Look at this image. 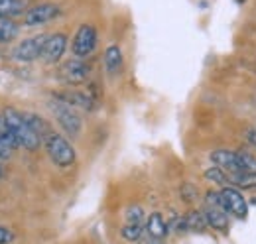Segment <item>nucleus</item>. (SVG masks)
<instances>
[{
	"label": "nucleus",
	"instance_id": "423d86ee",
	"mask_svg": "<svg viewBox=\"0 0 256 244\" xmlns=\"http://www.w3.org/2000/svg\"><path fill=\"white\" fill-rule=\"evenodd\" d=\"M96 46V30L93 24H81L79 30L73 36V44H71V52L77 60H85L93 54Z\"/></svg>",
	"mask_w": 256,
	"mask_h": 244
},
{
	"label": "nucleus",
	"instance_id": "9d476101",
	"mask_svg": "<svg viewBox=\"0 0 256 244\" xmlns=\"http://www.w3.org/2000/svg\"><path fill=\"white\" fill-rule=\"evenodd\" d=\"M65 48H67V36L58 32V34H52L48 36V42H46V48H44V56L42 60L46 61L48 65H54L64 58Z\"/></svg>",
	"mask_w": 256,
	"mask_h": 244
},
{
	"label": "nucleus",
	"instance_id": "39448f33",
	"mask_svg": "<svg viewBox=\"0 0 256 244\" xmlns=\"http://www.w3.org/2000/svg\"><path fill=\"white\" fill-rule=\"evenodd\" d=\"M221 199H223V209L228 216H234L238 220H244L248 216V203L240 189L232 185L221 187Z\"/></svg>",
	"mask_w": 256,
	"mask_h": 244
},
{
	"label": "nucleus",
	"instance_id": "5701e85b",
	"mask_svg": "<svg viewBox=\"0 0 256 244\" xmlns=\"http://www.w3.org/2000/svg\"><path fill=\"white\" fill-rule=\"evenodd\" d=\"M197 187L192 185V183H184V187H182V199L186 201V203H193L195 199H197Z\"/></svg>",
	"mask_w": 256,
	"mask_h": 244
},
{
	"label": "nucleus",
	"instance_id": "b1692460",
	"mask_svg": "<svg viewBox=\"0 0 256 244\" xmlns=\"http://www.w3.org/2000/svg\"><path fill=\"white\" fill-rule=\"evenodd\" d=\"M142 218H144V211H142V207H138V205L128 207L126 222H142Z\"/></svg>",
	"mask_w": 256,
	"mask_h": 244
},
{
	"label": "nucleus",
	"instance_id": "6e6552de",
	"mask_svg": "<svg viewBox=\"0 0 256 244\" xmlns=\"http://www.w3.org/2000/svg\"><path fill=\"white\" fill-rule=\"evenodd\" d=\"M89 73H91V67L85 63L83 60H67L60 69V77L64 79L67 85H81L89 79Z\"/></svg>",
	"mask_w": 256,
	"mask_h": 244
},
{
	"label": "nucleus",
	"instance_id": "f8f14e48",
	"mask_svg": "<svg viewBox=\"0 0 256 244\" xmlns=\"http://www.w3.org/2000/svg\"><path fill=\"white\" fill-rule=\"evenodd\" d=\"M205 213V218H207V224L209 228L221 232V234H226L228 232V214L223 207H213V205H205L203 209Z\"/></svg>",
	"mask_w": 256,
	"mask_h": 244
},
{
	"label": "nucleus",
	"instance_id": "7ed1b4c3",
	"mask_svg": "<svg viewBox=\"0 0 256 244\" xmlns=\"http://www.w3.org/2000/svg\"><path fill=\"white\" fill-rule=\"evenodd\" d=\"M44 148L50 156V160L58 168H69V166L75 164V158H77L75 148L69 144L67 138H64L62 134H58L54 130L44 138Z\"/></svg>",
	"mask_w": 256,
	"mask_h": 244
},
{
	"label": "nucleus",
	"instance_id": "f3484780",
	"mask_svg": "<svg viewBox=\"0 0 256 244\" xmlns=\"http://www.w3.org/2000/svg\"><path fill=\"white\" fill-rule=\"evenodd\" d=\"M228 185L236 189H256V174L240 172V174H228Z\"/></svg>",
	"mask_w": 256,
	"mask_h": 244
},
{
	"label": "nucleus",
	"instance_id": "a211bd4d",
	"mask_svg": "<svg viewBox=\"0 0 256 244\" xmlns=\"http://www.w3.org/2000/svg\"><path fill=\"white\" fill-rule=\"evenodd\" d=\"M18 34H20V26L14 20L0 18V44H8V42L16 40Z\"/></svg>",
	"mask_w": 256,
	"mask_h": 244
},
{
	"label": "nucleus",
	"instance_id": "aec40b11",
	"mask_svg": "<svg viewBox=\"0 0 256 244\" xmlns=\"http://www.w3.org/2000/svg\"><path fill=\"white\" fill-rule=\"evenodd\" d=\"M144 232H146V228H144L142 222H126V224L122 226V230H120L122 238L128 240V242H138Z\"/></svg>",
	"mask_w": 256,
	"mask_h": 244
},
{
	"label": "nucleus",
	"instance_id": "ddd939ff",
	"mask_svg": "<svg viewBox=\"0 0 256 244\" xmlns=\"http://www.w3.org/2000/svg\"><path fill=\"white\" fill-rule=\"evenodd\" d=\"M104 69L110 77H114L122 71V50L116 44H110L104 50Z\"/></svg>",
	"mask_w": 256,
	"mask_h": 244
},
{
	"label": "nucleus",
	"instance_id": "6ab92c4d",
	"mask_svg": "<svg viewBox=\"0 0 256 244\" xmlns=\"http://www.w3.org/2000/svg\"><path fill=\"white\" fill-rule=\"evenodd\" d=\"M186 224H188V230L192 232H203L205 228H209L203 211H190L186 214Z\"/></svg>",
	"mask_w": 256,
	"mask_h": 244
},
{
	"label": "nucleus",
	"instance_id": "bb28decb",
	"mask_svg": "<svg viewBox=\"0 0 256 244\" xmlns=\"http://www.w3.org/2000/svg\"><path fill=\"white\" fill-rule=\"evenodd\" d=\"M6 176V170H4V166H2V160H0V180Z\"/></svg>",
	"mask_w": 256,
	"mask_h": 244
},
{
	"label": "nucleus",
	"instance_id": "412c9836",
	"mask_svg": "<svg viewBox=\"0 0 256 244\" xmlns=\"http://www.w3.org/2000/svg\"><path fill=\"white\" fill-rule=\"evenodd\" d=\"M203 178L207 180V182L215 183V185H221V187H226L228 185V174L221 170V168H217V166H209L205 172H203Z\"/></svg>",
	"mask_w": 256,
	"mask_h": 244
},
{
	"label": "nucleus",
	"instance_id": "f03ea898",
	"mask_svg": "<svg viewBox=\"0 0 256 244\" xmlns=\"http://www.w3.org/2000/svg\"><path fill=\"white\" fill-rule=\"evenodd\" d=\"M48 106H50L54 118L62 126V130H64L65 134H69L71 138H77V136L81 134L83 122H81V116H79L77 108H73L69 102L62 100V98L56 96V94H54V98L48 102Z\"/></svg>",
	"mask_w": 256,
	"mask_h": 244
},
{
	"label": "nucleus",
	"instance_id": "393cba45",
	"mask_svg": "<svg viewBox=\"0 0 256 244\" xmlns=\"http://www.w3.org/2000/svg\"><path fill=\"white\" fill-rule=\"evenodd\" d=\"M12 242H14V232L8 226L0 224V244H12Z\"/></svg>",
	"mask_w": 256,
	"mask_h": 244
},
{
	"label": "nucleus",
	"instance_id": "20e7f679",
	"mask_svg": "<svg viewBox=\"0 0 256 244\" xmlns=\"http://www.w3.org/2000/svg\"><path fill=\"white\" fill-rule=\"evenodd\" d=\"M46 42H48V36L46 34H40V36H32V38L22 40L12 50V60L18 61V63H32V61L40 60L44 56Z\"/></svg>",
	"mask_w": 256,
	"mask_h": 244
},
{
	"label": "nucleus",
	"instance_id": "4468645a",
	"mask_svg": "<svg viewBox=\"0 0 256 244\" xmlns=\"http://www.w3.org/2000/svg\"><path fill=\"white\" fill-rule=\"evenodd\" d=\"M144 228H146V234H148L150 238H156V240H162V238L170 232L168 222L164 220L162 213L150 214V216H148V220H146V224H144Z\"/></svg>",
	"mask_w": 256,
	"mask_h": 244
},
{
	"label": "nucleus",
	"instance_id": "4be33fe9",
	"mask_svg": "<svg viewBox=\"0 0 256 244\" xmlns=\"http://www.w3.org/2000/svg\"><path fill=\"white\" fill-rule=\"evenodd\" d=\"M240 154V162H242V170L244 172H250V174H256V158L248 150H238Z\"/></svg>",
	"mask_w": 256,
	"mask_h": 244
},
{
	"label": "nucleus",
	"instance_id": "f257e3e1",
	"mask_svg": "<svg viewBox=\"0 0 256 244\" xmlns=\"http://www.w3.org/2000/svg\"><path fill=\"white\" fill-rule=\"evenodd\" d=\"M2 116H4L6 126L10 128V132L16 138V142H18L20 148H24L28 152H36L42 146V138L30 128V124L24 118V112H20L16 108H6L2 112Z\"/></svg>",
	"mask_w": 256,
	"mask_h": 244
},
{
	"label": "nucleus",
	"instance_id": "cd10ccee",
	"mask_svg": "<svg viewBox=\"0 0 256 244\" xmlns=\"http://www.w3.org/2000/svg\"><path fill=\"white\" fill-rule=\"evenodd\" d=\"M144 244H162V240H156V238H148Z\"/></svg>",
	"mask_w": 256,
	"mask_h": 244
},
{
	"label": "nucleus",
	"instance_id": "dca6fc26",
	"mask_svg": "<svg viewBox=\"0 0 256 244\" xmlns=\"http://www.w3.org/2000/svg\"><path fill=\"white\" fill-rule=\"evenodd\" d=\"M24 118H26V122L30 124V128H32L34 132L42 138V144H44V138L52 132V128H50V124L46 122V118H42L38 112H30V110L24 112Z\"/></svg>",
	"mask_w": 256,
	"mask_h": 244
},
{
	"label": "nucleus",
	"instance_id": "a878e982",
	"mask_svg": "<svg viewBox=\"0 0 256 244\" xmlns=\"http://www.w3.org/2000/svg\"><path fill=\"white\" fill-rule=\"evenodd\" d=\"M12 154H14V150H12L10 146H6V144H4L2 140H0V160L4 162V160H8V158H10Z\"/></svg>",
	"mask_w": 256,
	"mask_h": 244
},
{
	"label": "nucleus",
	"instance_id": "2eb2a0df",
	"mask_svg": "<svg viewBox=\"0 0 256 244\" xmlns=\"http://www.w3.org/2000/svg\"><path fill=\"white\" fill-rule=\"evenodd\" d=\"M26 14V0H0V18L14 20Z\"/></svg>",
	"mask_w": 256,
	"mask_h": 244
},
{
	"label": "nucleus",
	"instance_id": "9b49d317",
	"mask_svg": "<svg viewBox=\"0 0 256 244\" xmlns=\"http://www.w3.org/2000/svg\"><path fill=\"white\" fill-rule=\"evenodd\" d=\"M56 96H60L62 100L69 102L73 108H79V110H93V108H95V98L91 96V92L89 91L56 92Z\"/></svg>",
	"mask_w": 256,
	"mask_h": 244
},
{
	"label": "nucleus",
	"instance_id": "0eeeda50",
	"mask_svg": "<svg viewBox=\"0 0 256 244\" xmlns=\"http://www.w3.org/2000/svg\"><path fill=\"white\" fill-rule=\"evenodd\" d=\"M62 14V8L54 2H40V4H34L32 8L26 10L24 14V26L28 28H36V26H44L52 20H56L58 16Z\"/></svg>",
	"mask_w": 256,
	"mask_h": 244
},
{
	"label": "nucleus",
	"instance_id": "1a4fd4ad",
	"mask_svg": "<svg viewBox=\"0 0 256 244\" xmlns=\"http://www.w3.org/2000/svg\"><path fill=\"white\" fill-rule=\"evenodd\" d=\"M209 160L213 166L224 170L226 174H240L244 172L242 170V162H240V154L238 150H224V148H219V150H213L209 154Z\"/></svg>",
	"mask_w": 256,
	"mask_h": 244
}]
</instances>
